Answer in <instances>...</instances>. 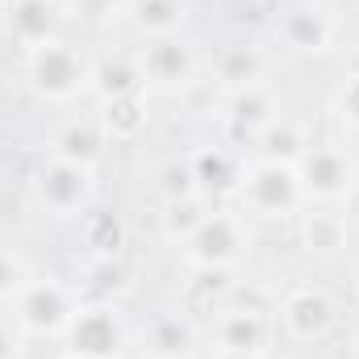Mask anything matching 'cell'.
<instances>
[{
	"instance_id": "cell-1",
	"label": "cell",
	"mask_w": 359,
	"mask_h": 359,
	"mask_svg": "<svg viewBox=\"0 0 359 359\" xmlns=\"http://www.w3.org/2000/svg\"><path fill=\"white\" fill-rule=\"evenodd\" d=\"M25 84L42 104H72L92 92V59L80 46L55 38L38 50H25Z\"/></svg>"
},
{
	"instance_id": "cell-2",
	"label": "cell",
	"mask_w": 359,
	"mask_h": 359,
	"mask_svg": "<svg viewBox=\"0 0 359 359\" xmlns=\"http://www.w3.org/2000/svg\"><path fill=\"white\" fill-rule=\"evenodd\" d=\"M238 205L251 213V217H264V222H284V217H297L309 201H305V188H301V172L297 163H284V159H251L243 168L238 180Z\"/></svg>"
},
{
	"instance_id": "cell-3",
	"label": "cell",
	"mask_w": 359,
	"mask_h": 359,
	"mask_svg": "<svg viewBox=\"0 0 359 359\" xmlns=\"http://www.w3.org/2000/svg\"><path fill=\"white\" fill-rule=\"evenodd\" d=\"M251 247V230L243 222V213L234 209H213L201 230L180 247V259L188 271H234L238 259Z\"/></svg>"
},
{
	"instance_id": "cell-4",
	"label": "cell",
	"mask_w": 359,
	"mask_h": 359,
	"mask_svg": "<svg viewBox=\"0 0 359 359\" xmlns=\"http://www.w3.org/2000/svg\"><path fill=\"white\" fill-rule=\"evenodd\" d=\"M209 343L213 359H268L276 343V322L259 305L230 301L222 313L209 318Z\"/></svg>"
},
{
	"instance_id": "cell-5",
	"label": "cell",
	"mask_w": 359,
	"mask_h": 359,
	"mask_svg": "<svg viewBox=\"0 0 359 359\" xmlns=\"http://www.w3.org/2000/svg\"><path fill=\"white\" fill-rule=\"evenodd\" d=\"M92 168H80V163H67V159H55L46 155L38 168H34V180H29V196L34 205L63 222V217H84L92 201Z\"/></svg>"
},
{
	"instance_id": "cell-6",
	"label": "cell",
	"mask_w": 359,
	"mask_h": 359,
	"mask_svg": "<svg viewBox=\"0 0 359 359\" xmlns=\"http://www.w3.org/2000/svg\"><path fill=\"white\" fill-rule=\"evenodd\" d=\"M297 172H301V188L309 205H343L359 188L355 155L339 142L305 147V155L297 159Z\"/></svg>"
},
{
	"instance_id": "cell-7",
	"label": "cell",
	"mask_w": 359,
	"mask_h": 359,
	"mask_svg": "<svg viewBox=\"0 0 359 359\" xmlns=\"http://www.w3.org/2000/svg\"><path fill=\"white\" fill-rule=\"evenodd\" d=\"M130 347V326L126 318L104 305V301H92V305H80L63 330V351L84 359H121Z\"/></svg>"
},
{
	"instance_id": "cell-8",
	"label": "cell",
	"mask_w": 359,
	"mask_h": 359,
	"mask_svg": "<svg viewBox=\"0 0 359 359\" xmlns=\"http://www.w3.org/2000/svg\"><path fill=\"white\" fill-rule=\"evenodd\" d=\"M76 309H80L76 292L67 284L50 280V276L46 280L34 276L29 288L13 301V318L25 330V339H63V330H67V322H72Z\"/></svg>"
},
{
	"instance_id": "cell-9",
	"label": "cell",
	"mask_w": 359,
	"mask_h": 359,
	"mask_svg": "<svg viewBox=\"0 0 359 359\" xmlns=\"http://www.w3.org/2000/svg\"><path fill=\"white\" fill-rule=\"evenodd\" d=\"M339 322L334 297L322 284H297L284 292L280 313H276V330H284L288 343H322Z\"/></svg>"
},
{
	"instance_id": "cell-10",
	"label": "cell",
	"mask_w": 359,
	"mask_h": 359,
	"mask_svg": "<svg viewBox=\"0 0 359 359\" xmlns=\"http://www.w3.org/2000/svg\"><path fill=\"white\" fill-rule=\"evenodd\" d=\"M138 67L147 88L159 92H184L196 84V50L192 42H184L180 34H163V38H147L138 50Z\"/></svg>"
},
{
	"instance_id": "cell-11",
	"label": "cell",
	"mask_w": 359,
	"mask_h": 359,
	"mask_svg": "<svg viewBox=\"0 0 359 359\" xmlns=\"http://www.w3.org/2000/svg\"><path fill=\"white\" fill-rule=\"evenodd\" d=\"M276 42L292 55H326L339 34V17L326 4H292L271 25Z\"/></svg>"
},
{
	"instance_id": "cell-12",
	"label": "cell",
	"mask_w": 359,
	"mask_h": 359,
	"mask_svg": "<svg viewBox=\"0 0 359 359\" xmlns=\"http://www.w3.org/2000/svg\"><path fill=\"white\" fill-rule=\"evenodd\" d=\"M59 0H4L0 4V25L21 50H38L59 38Z\"/></svg>"
},
{
	"instance_id": "cell-13",
	"label": "cell",
	"mask_w": 359,
	"mask_h": 359,
	"mask_svg": "<svg viewBox=\"0 0 359 359\" xmlns=\"http://www.w3.org/2000/svg\"><path fill=\"white\" fill-rule=\"evenodd\" d=\"M271 76V50L259 42H234L222 46L213 59V88L234 96L247 88H264Z\"/></svg>"
},
{
	"instance_id": "cell-14",
	"label": "cell",
	"mask_w": 359,
	"mask_h": 359,
	"mask_svg": "<svg viewBox=\"0 0 359 359\" xmlns=\"http://www.w3.org/2000/svg\"><path fill=\"white\" fill-rule=\"evenodd\" d=\"M196 351H201V330H196V318H188L184 309L155 313L142 326V355L147 359H196Z\"/></svg>"
},
{
	"instance_id": "cell-15",
	"label": "cell",
	"mask_w": 359,
	"mask_h": 359,
	"mask_svg": "<svg viewBox=\"0 0 359 359\" xmlns=\"http://www.w3.org/2000/svg\"><path fill=\"white\" fill-rule=\"evenodd\" d=\"M276 117H284V113H280V96L271 92V84L226 96V121L238 138H259Z\"/></svg>"
},
{
	"instance_id": "cell-16",
	"label": "cell",
	"mask_w": 359,
	"mask_h": 359,
	"mask_svg": "<svg viewBox=\"0 0 359 359\" xmlns=\"http://www.w3.org/2000/svg\"><path fill=\"white\" fill-rule=\"evenodd\" d=\"M104 142H109V138L100 134L96 117H72V121H63V126L55 130V138H50V155L96 172V163H100V155H104Z\"/></svg>"
},
{
	"instance_id": "cell-17",
	"label": "cell",
	"mask_w": 359,
	"mask_h": 359,
	"mask_svg": "<svg viewBox=\"0 0 359 359\" xmlns=\"http://www.w3.org/2000/svg\"><path fill=\"white\" fill-rule=\"evenodd\" d=\"M192 163V176H196V188L205 196H226V192H238V180H243V159L226 147H201L188 155Z\"/></svg>"
},
{
	"instance_id": "cell-18",
	"label": "cell",
	"mask_w": 359,
	"mask_h": 359,
	"mask_svg": "<svg viewBox=\"0 0 359 359\" xmlns=\"http://www.w3.org/2000/svg\"><path fill=\"white\" fill-rule=\"evenodd\" d=\"M234 301V280L230 271H188L184 292H180V309L188 318H213Z\"/></svg>"
},
{
	"instance_id": "cell-19",
	"label": "cell",
	"mask_w": 359,
	"mask_h": 359,
	"mask_svg": "<svg viewBox=\"0 0 359 359\" xmlns=\"http://www.w3.org/2000/svg\"><path fill=\"white\" fill-rule=\"evenodd\" d=\"M347 238H351L347 217L334 213L330 205H305L301 209V247L309 255H334L347 247Z\"/></svg>"
},
{
	"instance_id": "cell-20",
	"label": "cell",
	"mask_w": 359,
	"mask_h": 359,
	"mask_svg": "<svg viewBox=\"0 0 359 359\" xmlns=\"http://www.w3.org/2000/svg\"><path fill=\"white\" fill-rule=\"evenodd\" d=\"M151 113H147V96L134 92V96H117V100H100V113H96V126L109 142H134L142 130H147Z\"/></svg>"
},
{
	"instance_id": "cell-21",
	"label": "cell",
	"mask_w": 359,
	"mask_h": 359,
	"mask_svg": "<svg viewBox=\"0 0 359 359\" xmlns=\"http://www.w3.org/2000/svg\"><path fill=\"white\" fill-rule=\"evenodd\" d=\"M92 92H96V100H117V96L147 92L138 55H109V59L92 63Z\"/></svg>"
},
{
	"instance_id": "cell-22",
	"label": "cell",
	"mask_w": 359,
	"mask_h": 359,
	"mask_svg": "<svg viewBox=\"0 0 359 359\" xmlns=\"http://www.w3.org/2000/svg\"><path fill=\"white\" fill-rule=\"evenodd\" d=\"M213 213V196L205 192H192V196H180V201H163V213H159V234L172 243V247H184L201 222Z\"/></svg>"
},
{
	"instance_id": "cell-23",
	"label": "cell",
	"mask_w": 359,
	"mask_h": 359,
	"mask_svg": "<svg viewBox=\"0 0 359 359\" xmlns=\"http://www.w3.org/2000/svg\"><path fill=\"white\" fill-rule=\"evenodd\" d=\"M80 243H84V251L92 259L113 264L121 255V247H126V226H121V217L113 209H88L80 217Z\"/></svg>"
},
{
	"instance_id": "cell-24",
	"label": "cell",
	"mask_w": 359,
	"mask_h": 359,
	"mask_svg": "<svg viewBox=\"0 0 359 359\" xmlns=\"http://www.w3.org/2000/svg\"><path fill=\"white\" fill-rule=\"evenodd\" d=\"M126 17H130V25L142 38L180 34V25H184V0H130Z\"/></svg>"
},
{
	"instance_id": "cell-25",
	"label": "cell",
	"mask_w": 359,
	"mask_h": 359,
	"mask_svg": "<svg viewBox=\"0 0 359 359\" xmlns=\"http://www.w3.org/2000/svg\"><path fill=\"white\" fill-rule=\"evenodd\" d=\"M255 147H259V159H284V163H297L301 155H305V134H301V126L297 121H288V117H276L268 130L255 138Z\"/></svg>"
},
{
	"instance_id": "cell-26",
	"label": "cell",
	"mask_w": 359,
	"mask_h": 359,
	"mask_svg": "<svg viewBox=\"0 0 359 359\" xmlns=\"http://www.w3.org/2000/svg\"><path fill=\"white\" fill-rule=\"evenodd\" d=\"M29 280H34L29 264H25L17 251L0 247V301H4V305H13V301L29 288Z\"/></svg>"
},
{
	"instance_id": "cell-27",
	"label": "cell",
	"mask_w": 359,
	"mask_h": 359,
	"mask_svg": "<svg viewBox=\"0 0 359 359\" xmlns=\"http://www.w3.org/2000/svg\"><path fill=\"white\" fill-rule=\"evenodd\" d=\"M159 192H163V201H180V196L201 192V188H196V176H192V163H188V159L168 163V168L159 172Z\"/></svg>"
},
{
	"instance_id": "cell-28",
	"label": "cell",
	"mask_w": 359,
	"mask_h": 359,
	"mask_svg": "<svg viewBox=\"0 0 359 359\" xmlns=\"http://www.w3.org/2000/svg\"><path fill=\"white\" fill-rule=\"evenodd\" d=\"M334 113H339V121L359 134V72L355 76H347L339 88H334Z\"/></svg>"
},
{
	"instance_id": "cell-29",
	"label": "cell",
	"mask_w": 359,
	"mask_h": 359,
	"mask_svg": "<svg viewBox=\"0 0 359 359\" xmlns=\"http://www.w3.org/2000/svg\"><path fill=\"white\" fill-rule=\"evenodd\" d=\"M25 351V330L17 326V318H0V359H21Z\"/></svg>"
},
{
	"instance_id": "cell-30",
	"label": "cell",
	"mask_w": 359,
	"mask_h": 359,
	"mask_svg": "<svg viewBox=\"0 0 359 359\" xmlns=\"http://www.w3.org/2000/svg\"><path fill=\"white\" fill-rule=\"evenodd\" d=\"M55 359H84V355H72V351H63V355H55Z\"/></svg>"
},
{
	"instance_id": "cell-31",
	"label": "cell",
	"mask_w": 359,
	"mask_h": 359,
	"mask_svg": "<svg viewBox=\"0 0 359 359\" xmlns=\"http://www.w3.org/2000/svg\"><path fill=\"white\" fill-rule=\"evenodd\" d=\"M109 4H121V8H126V4H130V0H109Z\"/></svg>"
},
{
	"instance_id": "cell-32",
	"label": "cell",
	"mask_w": 359,
	"mask_h": 359,
	"mask_svg": "<svg viewBox=\"0 0 359 359\" xmlns=\"http://www.w3.org/2000/svg\"><path fill=\"white\" fill-rule=\"evenodd\" d=\"M268 359H280V355H268Z\"/></svg>"
},
{
	"instance_id": "cell-33",
	"label": "cell",
	"mask_w": 359,
	"mask_h": 359,
	"mask_svg": "<svg viewBox=\"0 0 359 359\" xmlns=\"http://www.w3.org/2000/svg\"><path fill=\"white\" fill-rule=\"evenodd\" d=\"M355 355H359V347H355Z\"/></svg>"
}]
</instances>
